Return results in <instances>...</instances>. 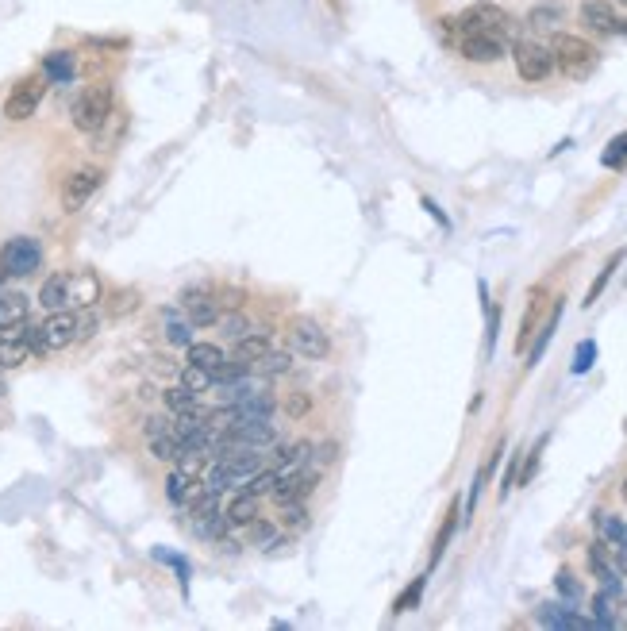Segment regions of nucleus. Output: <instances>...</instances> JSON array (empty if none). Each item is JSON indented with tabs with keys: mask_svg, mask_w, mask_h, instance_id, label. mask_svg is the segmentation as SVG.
Masks as SVG:
<instances>
[{
	"mask_svg": "<svg viewBox=\"0 0 627 631\" xmlns=\"http://www.w3.org/2000/svg\"><path fill=\"white\" fill-rule=\"evenodd\" d=\"M551 54H554V66L566 77H574V81H585V77L601 66V51H597L593 43H585L581 35H566V31H558L551 39Z\"/></svg>",
	"mask_w": 627,
	"mask_h": 631,
	"instance_id": "nucleus-1",
	"label": "nucleus"
},
{
	"mask_svg": "<svg viewBox=\"0 0 627 631\" xmlns=\"http://www.w3.org/2000/svg\"><path fill=\"white\" fill-rule=\"evenodd\" d=\"M112 108H116V93H112V85L108 81H97V85H89V89H81V97L74 101V127L77 131H85V135H97L108 120H112Z\"/></svg>",
	"mask_w": 627,
	"mask_h": 631,
	"instance_id": "nucleus-2",
	"label": "nucleus"
},
{
	"mask_svg": "<svg viewBox=\"0 0 627 631\" xmlns=\"http://www.w3.org/2000/svg\"><path fill=\"white\" fill-rule=\"evenodd\" d=\"M458 27V35L462 31H477V35H497V39H512V31H516V20L504 12L501 4H489V0H481V4H470L458 20H451Z\"/></svg>",
	"mask_w": 627,
	"mask_h": 631,
	"instance_id": "nucleus-3",
	"label": "nucleus"
},
{
	"mask_svg": "<svg viewBox=\"0 0 627 631\" xmlns=\"http://www.w3.org/2000/svg\"><path fill=\"white\" fill-rule=\"evenodd\" d=\"M43 97H47V77L27 74L24 81H16V85H12L8 101H4V116H8L12 124H24V120H31V116L39 112Z\"/></svg>",
	"mask_w": 627,
	"mask_h": 631,
	"instance_id": "nucleus-4",
	"label": "nucleus"
},
{
	"mask_svg": "<svg viewBox=\"0 0 627 631\" xmlns=\"http://www.w3.org/2000/svg\"><path fill=\"white\" fill-rule=\"evenodd\" d=\"M0 262L8 266L12 278H31L39 266H43V243L31 239V235H16L0 247Z\"/></svg>",
	"mask_w": 627,
	"mask_h": 631,
	"instance_id": "nucleus-5",
	"label": "nucleus"
},
{
	"mask_svg": "<svg viewBox=\"0 0 627 631\" xmlns=\"http://www.w3.org/2000/svg\"><path fill=\"white\" fill-rule=\"evenodd\" d=\"M289 347L308 358V362H320L331 354V339H327V331L312 320V316H297L293 324H289Z\"/></svg>",
	"mask_w": 627,
	"mask_h": 631,
	"instance_id": "nucleus-6",
	"label": "nucleus"
},
{
	"mask_svg": "<svg viewBox=\"0 0 627 631\" xmlns=\"http://www.w3.org/2000/svg\"><path fill=\"white\" fill-rule=\"evenodd\" d=\"M70 343H77V312L70 308L47 312V320L39 324V354L66 351Z\"/></svg>",
	"mask_w": 627,
	"mask_h": 631,
	"instance_id": "nucleus-7",
	"label": "nucleus"
},
{
	"mask_svg": "<svg viewBox=\"0 0 627 631\" xmlns=\"http://www.w3.org/2000/svg\"><path fill=\"white\" fill-rule=\"evenodd\" d=\"M101 185H104L101 166H81V170H74V174L66 177V185H62V208L66 212H81L85 204L97 197Z\"/></svg>",
	"mask_w": 627,
	"mask_h": 631,
	"instance_id": "nucleus-8",
	"label": "nucleus"
},
{
	"mask_svg": "<svg viewBox=\"0 0 627 631\" xmlns=\"http://www.w3.org/2000/svg\"><path fill=\"white\" fill-rule=\"evenodd\" d=\"M201 458L197 455H185L181 462H174V470H170V478H166V497L174 501V505H185V501H193L197 493H201Z\"/></svg>",
	"mask_w": 627,
	"mask_h": 631,
	"instance_id": "nucleus-9",
	"label": "nucleus"
},
{
	"mask_svg": "<svg viewBox=\"0 0 627 631\" xmlns=\"http://www.w3.org/2000/svg\"><path fill=\"white\" fill-rule=\"evenodd\" d=\"M512 58H516V70L524 81H547L554 70V54L551 47H543V43H531V39H520L516 47H512Z\"/></svg>",
	"mask_w": 627,
	"mask_h": 631,
	"instance_id": "nucleus-10",
	"label": "nucleus"
},
{
	"mask_svg": "<svg viewBox=\"0 0 627 631\" xmlns=\"http://www.w3.org/2000/svg\"><path fill=\"white\" fill-rule=\"evenodd\" d=\"M508 43L497 39V35H477V31H462L458 35V54L466 62H501Z\"/></svg>",
	"mask_w": 627,
	"mask_h": 631,
	"instance_id": "nucleus-11",
	"label": "nucleus"
},
{
	"mask_svg": "<svg viewBox=\"0 0 627 631\" xmlns=\"http://www.w3.org/2000/svg\"><path fill=\"white\" fill-rule=\"evenodd\" d=\"M316 489V470H308V466H297V470H285L274 485V497L277 505H289V501H304L308 493Z\"/></svg>",
	"mask_w": 627,
	"mask_h": 631,
	"instance_id": "nucleus-12",
	"label": "nucleus"
},
{
	"mask_svg": "<svg viewBox=\"0 0 627 631\" xmlns=\"http://www.w3.org/2000/svg\"><path fill=\"white\" fill-rule=\"evenodd\" d=\"M581 24H589L601 35H627V20L616 16V8L608 0H585L581 4Z\"/></svg>",
	"mask_w": 627,
	"mask_h": 631,
	"instance_id": "nucleus-13",
	"label": "nucleus"
},
{
	"mask_svg": "<svg viewBox=\"0 0 627 631\" xmlns=\"http://www.w3.org/2000/svg\"><path fill=\"white\" fill-rule=\"evenodd\" d=\"M181 308H185V316H189L193 328H212V324H220V304L212 301V293H204V289H185Z\"/></svg>",
	"mask_w": 627,
	"mask_h": 631,
	"instance_id": "nucleus-14",
	"label": "nucleus"
},
{
	"mask_svg": "<svg viewBox=\"0 0 627 631\" xmlns=\"http://www.w3.org/2000/svg\"><path fill=\"white\" fill-rule=\"evenodd\" d=\"M27 312H31V301H27L24 293H16V289H8V293H0V331H12L27 324Z\"/></svg>",
	"mask_w": 627,
	"mask_h": 631,
	"instance_id": "nucleus-15",
	"label": "nucleus"
},
{
	"mask_svg": "<svg viewBox=\"0 0 627 631\" xmlns=\"http://www.w3.org/2000/svg\"><path fill=\"white\" fill-rule=\"evenodd\" d=\"M266 351H270V331H243V335L235 339V351H231V358H239V362L254 366V362H258Z\"/></svg>",
	"mask_w": 627,
	"mask_h": 631,
	"instance_id": "nucleus-16",
	"label": "nucleus"
},
{
	"mask_svg": "<svg viewBox=\"0 0 627 631\" xmlns=\"http://www.w3.org/2000/svg\"><path fill=\"white\" fill-rule=\"evenodd\" d=\"M258 501L262 497H254V493H247V489H239L231 501H227V508H224V520L235 528V524H254L258 520Z\"/></svg>",
	"mask_w": 627,
	"mask_h": 631,
	"instance_id": "nucleus-17",
	"label": "nucleus"
},
{
	"mask_svg": "<svg viewBox=\"0 0 627 631\" xmlns=\"http://www.w3.org/2000/svg\"><path fill=\"white\" fill-rule=\"evenodd\" d=\"M77 74V62L70 51H51L43 58V77L51 81V85H70Z\"/></svg>",
	"mask_w": 627,
	"mask_h": 631,
	"instance_id": "nucleus-18",
	"label": "nucleus"
},
{
	"mask_svg": "<svg viewBox=\"0 0 627 631\" xmlns=\"http://www.w3.org/2000/svg\"><path fill=\"white\" fill-rule=\"evenodd\" d=\"M39 304H43L47 312L70 308V274H54V278L43 281V289H39Z\"/></svg>",
	"mask_w": 627,
	"mask_h": 631,
	"instance_id": "nucleus-19",
	"label": "nucleus"
},
{
	"mask_svg": "<svg viewBox=\"0 0 627 631\" xmlns=\"http://www.w3.org/2000/svg\"><path fill=\"white\" fill-rule=\"evenodd\" d=\"M101 301V281L97 274H70V304H81V308H93Z\"/></svg>",
	"mask_w": 627,
	"mask_h": 631,
	"instance_id": "nucleus-20",
	"label": "nucleus"
},
{
	"mask_svg": "<svg viewBox=\"0 0 627 631\" xmlns=\"http://www.w3.org/2000/svg\"><path fill=\"white\" fill-rule=\"evenodd\" d=\"M539 624H547V628H601L597 620H581L577 612H570V608H558V605L539 608Z\"/></svg>",
	"mask_w": 627,
	"mask_h": 631,
	"instance_id": "nucleus-21",
	"label": "nucleus"
},
{
	"mask_svg": "<svg viewBox=\"0 0 627 631\" xmlns=\"http://www.w3.org/2000/svg\"><path fill=\"white\" fill-rule=\"evenodd\" d=\"M251 370H258V378H266V381H270V378H285V374L293 370V354H289V351H274V347H270V351L254 362Z\"/></svg>",
	"mask_w": 627,
	"mask_h": 631,
	"instance_id": "nucleus-22",
	"label": "nucleus"
},
{
	"mask_svg": "<svg viewBox=\"0 0 627 631\" xmlns=\"http://www.w3.org/2000/svg\"><path fill=\"white\" fill-rule=\"evenodd\" d=\"M162 335H166L170 347H189V343H193V324L181 320L174 308H166V312H162Z\"/></svg>",
	"mask_w": 627,
	"mask_h": 631,
	"instance_id": "nucleus-23",
	"label": "nucleus"
},
{
	"mask_svg": "<svg viewBox=\"0 0 627 631\" xmlns=\"http://www.w3.org/2000/svg\"><path fill=\"white\" fill-rule=\"evenodd\" d=\"M151 439V455L162 458V462H181L185 458V443L177 439V431H158V435H147Z\"/></svg>",
	"mask_w": 627,
	"mask_h": 631,
	"instance_id": "nucleus-24",
	"label": "nucleus"
},
{
	"mask_svg": "<svg viewBox=\"0 0 627 631\" xmlns=\"http://www.w3.org/2000/svg\"><path fill=\"white\" fill-rule=\"evenodd\" d=\"M589 566H593V574L608 585V593H620V566H612V562L604 558V543H593V547H589Z\"/></svg>",
	"mask_w": 627,
	"mask_h": 631,
	"instance_id": "nucleus-25",
	"label": "nucleus"
},
{
	"mask_svg": "<svg viewBox=\"0 0 627 631\" xmlns=\"http://www.w3.org/2000/svg\"><path fill=\"white\" fill-rule=\"evenodd\" d=\"M185 354H189V362H193V366H204L208 374H216V370H220V362L227 358L216 343H197V339L185 347Z\"/></svg>",
	"mask_w": 627,
	"mask_h": 631,
	"instance_id": "nucleus-26",
	"label": "nucleus"
},
{
	"mask_svg": "<svg viewBox=\"0 0 627 631\" xmlns=\"http://www.w3.org/2000/svg\"><path fill=\"white\" fill-rule=\"evenodd\" d=\"M162 401L170 408V416H185V412H197V408H201V397H197L193 389H185V385H170V389L162 393Z\"/></svg>",
	"mask_w": 627,
	"mask_h": 631,
	"instance_id": "nucleus-27",
	"label": "nucleus"
},
{
	"mask_svg": "<svg viewBox=\"0 0 627 631\" xmlns=\"http://www.w3.org/2000/svg\"><path fill=\"white\" fill-rule=\"evenodd\" d=\"M539 312H543V293L535 289V293H531V301H527L524 324H520V339H516V347H520V351H524L527 343H531V335H535V324H539Z\"/></svg>",
	"mask_w": 627,
	"mask_h": 631,
	"instance_id": "nucleus-28",
	"label": "nucleus"
},
{
	"mask_svg": "<svg viewBox=\"0 0 627 631\" xmlns=\"http://www.w3.org/2000/svg\"><path fill=\"white\" fill-rule=\"evenodd\" d=\"M181 385H185V389H193V393L201 397L204 389H212V385H216V378H212V374H208L204 366H193V362H185V370H181Z\"/></svg>",
	"mask_w": 627,
	"mask_h": 631,
	"instance_id": "nucleus-29",
	"label": "nucleus"
},
{
	"mask_svg": "<svg viewBox=\"0 0 627 631\" xmlns=\"http://www.w3.org/2000/svg\"><path fill=\"white\" fill-rule=\"evenodd\" d=\"M624 258H627V251H616L612 258H608V262H604V270L597 274V281L589 285V293H585V304H597V297H601V289L608 285V281H612V274H616V266H620Z\"/></svg>",
	"mask_w": 627,
	"mask_h": 631,
	"instance_id": "nucleus-30",
	"label": "nucleus"
},
{
	"mask_svg": "<svg viewBox=\"0 0 627 631\" xmlns=\"http://www.w3.org/2000/svg\"><path fill=\"white\" fill-rule=\"evenodd\" d=\"M454 528H458V505H451L447 520H443V528H439V535H435V547H431V566H439V558H443V551H447V543H451Z\"/></svg>",
	"mask_w": 627,
	"mask_h": 631,
	"instance_id": "nucleus-31",
	"label": "nucleus"
},
{
	"mask_svg": "<svg viewBox=\"0 0 627 631\" xmlns=\"http://www.w3.org/2000/svg\"><path fill=\"white\" fill-rule=\"evenodd\" d=\"M558 316H562V304H554L551 320H547V328L539 331V339H535V347H531V354H527V366H535L539 358H543V351H547V343H551L554 328H558Z\"/></svg>",
	"mask_w": 627,
	"mask_h": 631,
	"instance_id": "nucleus-32",
	"label": "nucleus"
},
{
	"mask_svg": "<svg viewBox=\"0 0 627 631\" xmlns=\"http://www.w3.org/2000/svg\"><path fill=\"white\" fill-rule=\"evenodd\" d=\"M424 585H427V578H416V581H412V585L404 589L401 597L393 601V612H397V616H401V612H412V608L420 605V597H424Z\"/></svg>",
	"mask_w": 627,
	"mask_h": 631,
	"instance_id": "nucleus-33",
	"label": "nucleus"
},
{
	"mask_svg": "<svg viewBox=\"0 0 627 631\" xmlns=\"http://www.w3.org/2000/svg\"><path fill=\"white\" fill-rule=\"evenodd\" d=\"M277 478H281V470H258V474H251L247 478V493H254V497H262V493H274V485H277Z\"/></svg>",
	"mask_w": 627,
	"mask_h": 631,
	"instance_id": "nucleus-34",
	"label": "nucleus"
},
{
	"mask_svg": "<svg viewBox=\"0 0 627 631\" xmlns=\"http://www.w3.org/2000/svg\"><path fill=\"white\" fill-rule=\"evenodd\" d=\"M281 524H285V528H308V508H304V501L281 505Z\"/></svg>",
	"mask_w": 627,
	"mask_h": 631,
	"instance_id": "nucleus-35",
	"label": "nucleus"
},
{
	"mask_svg": "<svg viewBox=\"0 0 627 631\" xmlns=\"http://www.w3.org/2000/svg\"><path fill=\"white\" fill-rule=\"evenodd\" d=\"M597 528H601V535H604V539H612V543H616V547H620V543H624L627 528H624V524H620V520H616V516H608V512H597Z\"/></svg>",
	"mask_w": 627,
	"mask_h": 631,
	"instance_id": "nucleus-36",
	"label": "nucleus"
},
{
	"mask_svg": "<svg viewBox=\"0 0 627 631\" xmlns=\"http://www.w3.org/2000/svg\"><path fill=\"white\" fill-rule=\"evenodd\" d=\"M601 162L604 166H624L627 162V131H620V135L608 143V151L601 154Z\"/></svg>",
	"mask_w": 627,
	"mask_h": 631,
	"instance_id": "nucleus-37",
	"label": "nucleus"
},
{
	"mask_svg": "<svg viewBox=\"0 0 627 631\" xmlns=\"http://www.w3.org/2000/svg\"><path fill=\"white\" fill-rule=\"evenodd\" d=\"M593 358H597V343H593V339H585V343L577 347L574 374H585V370H593Z\"/></svg>",
	"mask_w": 627,
	"mask_h": 631,
	"instance_id": "nucleus-38",
	"label": "nucleus"
},
{
	"mask_svg": "<svg viewBox=\"0 0 627 631\" xmlns=\"http://www.w3.org/2000/svg\"><path fill=\"white\" fill-rule=\"evenodd\" d=\"M554 585H558V593H562V597H570V601H577V597H581V585L574 581V574H570V570H562V574L554 578Z\"/></svg>",
	"mask_w": 627,
	"mask_h": 631,
	"instance_id": "nucleus-39",
	"label": "nucleus"
},
{
	"mask_svg": "<svg viewBox=\"0 0 627 631\" xmlns=\"http://www.w3.org/2000/svg\"><path fill=\"white\" fill-rule=\"evenodd\" d=\"M558 16H562L558 8H535L527 20H531V27H554L558 24Z\"/></svg>",
	"mask_w": 627,
	"mask_h": 631,
	"instance_id": "nucleus-40",
	"label": "nucleus"
},
{
	"mask_svg": "<svg viewBox=\"0 0 627 631\" xmlns=\"http://www.w3.org/2000/svg\"><path fill=\"white\" fill-rule=\"evenodd\" d=\"M220 328H224L227 339H239L247 331V320L243 316H220Z\"/></svg>",
	"mask_w": 627,
	"mask_h": 631,
	"instance_id": "nucleus-41",
	"label": "nucleus"
},
{
	"mask_svg": "<svg viewBox=\"0 0 627 631\" xmlns=\"http://www.w3.org/2000/svg\"><path fill=\"white\" fill-rule=\"evenodd\" d=\"M93 328H97V316L85 308V312L77 316V339H89V335H93Z\"/></svg>",
	"mask_w": 627,
	"mask_h": 631,
	"instance_id": "nucleus-42",
	"label": "nucleus"
},
{
	"mask_svg": "<svg viewBox=\"0 0 627 631\" xmlns=\"http://www.w3.org/2000/svg\"><path fill=\"white\" fill-rule=\"evenodd\" d=\"M285 412H289V416H304V412H308V397H304V393H293V397L285 401Z\"/></svg>",
	"mask_w": 627,
	"mask_h": 631,
	"instance_id": "nucleus-43",
	"label": "nucleus"
},
{
	"mask_svg": "<svg viewBox=\"0 0 627 631\" xmlns=\"http://www.w3.org/2000/svg\"><path fill=\"white\" fill-rule=\"evenodd\" d=\"M12 278V274H8V266H4V262H0V285H4V281Z\"/></svg>",
	"mask_w": 627,
	"mask_h": 631,
	"instance_id": "nucleus-44",
	"label": "nucleus"
},
{
	"mask_svg": "<svg viewBox=\"0 0 627 631\" xmlns=\"http://www.w3.org/2000/svg\"><path fill=\"white\" fill-rule=\"evenodd\" d=\"M624 497H627V481H624Z\"/></svg>",
	"mask_w": 627,
	"mask_h": 631,
	"instance_id": "nucleus-45",
	"label": "nucleus"
},
{
	"mask_svg": "<svg viewBox=\"0 0 627 631\" xmlns=\"http://www.w3.org/2000/svg\"><path fill=\"white\" fill-rule=\"evenodd\" d=\"M620 4H624V8H627V0H620Z\"/></svg>",
	"mask_w": 627,
	"mask_h": 631,
	"instance_id": "nucleus-46",
	"label": "nucleus"
},
{
	"mask_svg": "<svg viewBox=\"0 0 627 631\" xmlns=\"http://www.w3.org/2000/svg\"><path fill=\"white\" fill-rule=\"evenodd\" d=\"M0 374H4V366H0Z\"/></svg>",
	"mask_w": 627,
	"mask_h": 631,
	"instance_id": "nucleus-47",
	"label": "nucleus"
}]
</instances>
